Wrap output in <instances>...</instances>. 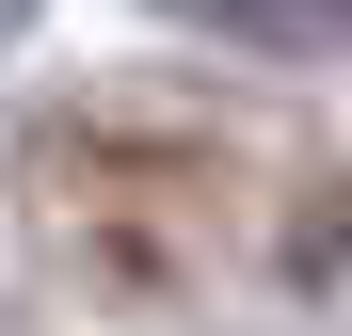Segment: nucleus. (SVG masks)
Segmentation results:
<instances>
[{
	"label": "nucleus",
	"mask_w": 352,
	"mask_h": 336,
	"mask_svg": "<svg viewBox=\"0 0 352 336\" xmlns=\"http://www.w3.org/2000/svg\"><path fill=\"white\" fill-rule=\"evenodd\" d=\"M160 16L256 48V65H320V48H352V0H160Z\"/></svg>",
	"instance_id": "obj_1"
}]
</instances>
